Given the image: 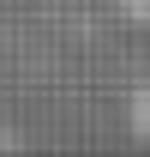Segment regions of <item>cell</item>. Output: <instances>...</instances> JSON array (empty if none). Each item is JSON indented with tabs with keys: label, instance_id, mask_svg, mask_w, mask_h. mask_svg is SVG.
I'll use <instances>...</instances> for the list:
<instances>
[{
	"label": "cell",
	"instance_id": "cell-1",
	"mask_svg": "<svg viewBox=\"0 0 150 157\" xmlns=\"http://www.w3.org/2000/svg\"><path fill=\"white\" fill-rule=\"evenodd\" d=\"M126 121H132V133L150 139V85H132V97H126Z\"/></svg>",
	"mask_w": 150,
	"mask_h": 157
},
{
	"label": "cell",
	"instance_id": "cell-2",
	"mask_svg": "<svg viewBox=\"0 0 150 157\" xmlns=\"http://www.w3.org/2000/svg\"><path fill=\"white\" fill-rule=\"evenodd\" d=\"M114 12H120V18L126 24H138V30H150V0H108Z\"/></svg>",
	"mask_w": 150,
	"mask_h": 157
}]
</instances>
